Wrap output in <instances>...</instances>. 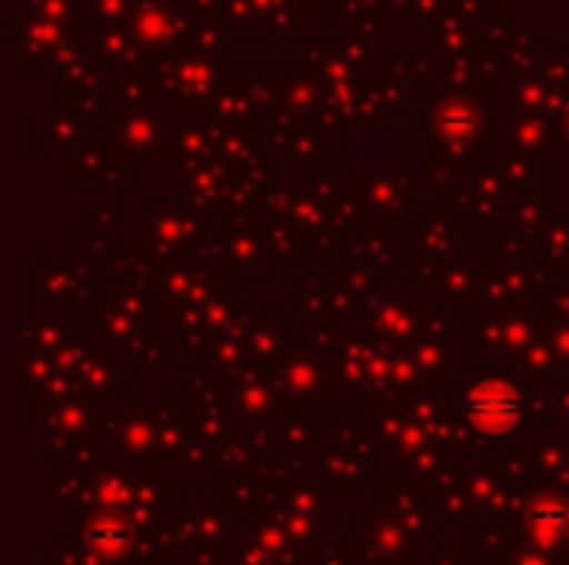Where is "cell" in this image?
I'll use <instances>...</instances> for the list:
<instances>
[{
	"label": "cell",
	"mask_w": 569,
	"mask_h": 565,
	"mask_svg": "<svg viewBox=\"0 0 569 565\" xmlns=\"http://www.w3.org/2000/svg\"><path fill=\"white\" fill-rule=\"evenodd\" d=\"M467 423L483 433V436H503L510 433L520 416H523V396L507 386V383H483L480 390H473L463 403Z\"/></svg>",
	"instance_id": "cell-1"
}]
</instances>
